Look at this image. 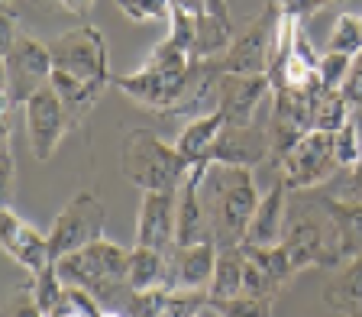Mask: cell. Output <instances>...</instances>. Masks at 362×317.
Here are the masks:
<instances>
[{"instance_id": "obj_1", "label": "cell", "mask_w": 362, "mask_h": 317, "mask_svg": "<svg viewBox=\"0 0 362 317\" xmlns=\"http://www.w3.org/2000/svg\"><path fill=\"white\" fill-rule=\"evenodd\" d=\"M201 201L207 211L211 236L220 249L243 246L249 230V220L259 204V188L252 168L207 162L201 178Z\"/></svg>"}, {"instance_id": "obj_2", "label": "cell", "mask_w": 362, "mask_h": 317, "mask_svg": "<svg viewBox=\"0 0 362 317\" xmlns=\"http://www.w3.org/2000/svg\"><path fill=\"white\" fill-rule=\"evenodd\" d=\"M65 285H78L90 292L107 311L127 314L133 288H129V249L113 240H94L90 246L68 253L55 263Z\"/></svg>"}, {"instance_id": "obj_3", "label": "cell", "mask_w": 362, "mask_h": 317, "mask_svg": "<svg viewBox=\"0 0 362 317\" xmlns=\"http://www.w3.org/2000/svg\"><path fill=\"white\" fill-rule=\"evenodd\" d=\"M285 253L298 272L304 269H337L343 265L339 234L333 226L327 207L314 197V191H291L288 204Z\"/></svg>"}, {"instance_id": "obj_4", "label": "cell", "mask_w": 362, "mask_h": 317, "mask_svg": "<svg viewBox=\"0 0 362 317\" xmlns=\"http://www.w3.org/2000/svg\"><path fill=\"white\" fill-rule=\"evenodd\" d=\"M188 162L172 143L158 139L149 129H127L120 146V172L139 191H178Z\"/></svg>"}, {"instance_id": "obj_5", "label": "cell", "mask_w": 362, "mask_h": 317, "mask_svg": "<svg viewBox=\"0 0 362 317\" xmlns=\"http://www.w3.org/2000/svg\"><path fill=\"white\" fill-rule=\"evenodd\" d=\"M52 45L20 36L4 49V107H23L42 84L52 81Z\"/></svg>"}, {"instance_id": "obj_6", "label": "cell", "mask_w": 362, "mask_h": 317, "mask_svg": "<svg viewBox=\"0 0 362 317\" xmlns=\"http://www.w3.org/2000/svg\"><path fill=\"white\" fill-rule=\"evenodd\" d=\"M107 224V207L94 191H78L71 201L62 207L55 217L52 230H49V246H52V263H59L68 253L90 246L94 240L104 236Z\"/></svg>"}, {"instance_id": "obj_7", "label": "cell", "mask_w": 362, "mask_h": 317, "mask_svg": "<svg viewBox=\"0 0 362 317\" xmlns=\"http://www.w3.org/2000/svg\"><path fill=\"white\" fill-rule=\"evenodd\" d=\"M52 65L71 78L110 84V59H107V39L98 26H75L62 33L52 42Z\"/></svg>"}, {"instance_id": "obj_8", "label": "cell", "mask_w": 362, "mask_h": 317, "mask_svg": "<svg viewBox=\"0 0 362 317\" xmlns=\"http://www.w3.org/2000/svg\"><path fill=\"white\" fill-rule=\"evenodd\" d=\"M339 172L337 152H333V133L310 129L301 143L294 146L279 162V178L288 185V191L320 188Z\"/></svg>"}, {"instance_id": "obj_9", "label": "cell", "mask_w": 362, "mask_h": 317, "mask_svg": "<svg viewBox=\"0 0 362 317\" xmlns=\"http://www.w3.org/2000/svg\"><path fill=\"white\" fill-rule=\"evenodd\" d=\"M275 26H279V10L272 4H265L262 13L252 16L243 33H236L233 45L223 55H217L220 71L223 75H265L272 59Z\"/></svg>"}, {"instance_id": "obj_10", "label": "cell", "mask_w": 362, "mask_h": 317, "mask_svg": "<svg viewBox=\"0 0 362 317\" xmlns=\"http://www.w3.org/2000/svg\"><path fill=\"white\" fill-rule=\"evenodd\" d=\"M23 123H26V143H30L33 156L39 162H49L55 156V149L62 146L65 133L71 129V120H68V113L62 107L59 94H55L52 81L42 84L23 104Z\"/></svg>"}, {"instance_id": "obj_11", "label": "cell", "mask_w": 362, "mask_h": 317, "mask_svg": "<svg viewBox=\"0 0 362 317\" xmlns=\"http://www.w3.org/2000/svg\"><path fill=\"white\" fill-rule=\"evenodd\" d=\"M0 246H4V253H7L16 265H23V269L30 272V275H39L42 269L55 265L49 236L39 234L30 220H23L10 204H4V214H0Z\"/></svg>"}, {"instance_id": "obj_12", "label": "cell", "mask_w": 362, "mask_h": 317, "mask_svg": "<svg viewBox=\"0 0 362 317\" xmlns=\"http://www.w3.org/2000/svg\"><path fill=\"white\" fill-rule=\"evenodd\" d=\"M265 98H272L269 75H223L217 81V110L226 127H252Z\"/></svg>"}, {"instance_id": "obj_13", "label": "cell", "mask_w": 362, "mask_h": 317, "mask_svg": "<svg viewBox=\"0 0 362 317\" xmlns=\"http://www.w3.org/2000/svg\"><path fill=\"white\" fill-rule=\"evenodd\" d=\"M220 246L214 240L191 243V246H172L168 249V292H207L217 269Z\"/></svg>"}, {"instance_id": "obj_14", "label": "cell", "mask_w": 362, "mask_h": 317, "mask_svg": "<svg viewBox=\"0 0 362 317\" xmlns=\"http://www.w3.org/2000/svg\"><path fill=\"white\" fill-rule=\"evenodd\" d=\"M178 230V191H143L136 243L152 249H172Z\"/></svg>"}, {"instance_id": "obj_15", "label": "cell", "mask_w": 362, "mask_h": 317, "mask_svg": "<svg viewBox=\"0 0 362 317\" xmlns=\"http://www.w3.org/2000/svg\"><path fill=\"white\" fill-rule=\"evenodd\" d=\"M288 204H291V191H288V185L279 178L259 197L243 246H259V249L281 246V243H285V230H288Z\"/></svg>"}, {"instance_id": "obj_16", "label": "cell", "mask_w": 362, "mask_h": 317, "mask_svg": "<svg viewBox=\"0 0 362 317\" xmlns=\"http://www.w3.org/2000/svg\"><path fill=\"white\" fill-rule=\"evenodd\" d=\"M269 133L252 127H226L220 129L217 143L207 152V162H223V166H243V168H256L262 162H269Z\"/></svg>"}, {"instance_id": "obj_17", "label": "cell", "mask_w": 362, "mask_h": 317, "mask_svg": "<svg viewBox=\"0 0 362 317\" xmlns=\"http://www.w3.org/2000/svg\"><path fill=\"white\" fill-rule=\"evenodd\" d=\"M204 168H207V158L194 162L178 188V230H175V246H191V243L214 240L211 224H207V211H204V201H201Z\"/></svg>"}, {"instance_id": "obj_18", "label": "cell", "mask_w": 362, "mask_h": 317, "mask_svg": "<svg viewBox=\"0 0 362 317\" xmlns=\"http://www.w3.org/2000/svg\"><path fill=\"white\" fill-rule=\"evenodd\" d=\"M314 191V197L327 207L333 226L339 234V253H343V263L362 253V204L359 201H343V197L330 195V191L320 185V188H308Z\"/></svg>"}, {"instance_id": "obj_19", "label": "cell", "mask_w": 362, "mask_h": 317, "mask_svg": "<svg viewBox=\"0 0 362 317\" xmlns=\"http://www.w3.org/2000/svg\"><path fill=\"white\" fill-rule=\"evenodd\" d=\"M223 113L220 110H211V113H201V117H191L188 123H185V129L178 133V139H175V149L181 152V158L188 162V166H194V162H204L207 158V152H211V146L217 143L220 129H223Z\"/></svg>"}, {"instance_id": "obj_20", "label": "cell", "mask_w": 362, "mask_h": 317, "mask_svg": "<svg viewBox=\"0 0 362 317\" xmlns=\"http://www.w3.org/2000/svg\"><path fill=\"white\" fill-rule=\"evenodd\" d=\"M52 88H55V94H59L62 107H65L71 127H78V123L94 110V104L100 100V94L107 91V84L71 78V75H65V71H52Z\"/></svg>"}, {"instance_id": "obj_21", "label": "cell", "mask_w": 362, "mask_h": 317, "mask_svg": "<svg viewBox=\"0 0 362 317\" xmlns=\"http://www.w3.org/2000/svg\"><path fill=\"white\" fill-rule=\"evenodd\" d=\"M324 304L339 314H356L362 311V253L343 263L337 279L324 288Z\"/></svg>"}, {"instance_id": "obj_22", "label": "cell", "mask_w": 362, "mask_h": 317, "mask_svg": "<svg viewBox=\"0 0 362 317\" xmlns=\"http://www.w3.org/2000/svg\"><path fill=\"white\" fill-rule=\"evenodd\" d=\"M168 279V249H152L136 243L129 249V288L133 292H156L165 288Z\"/></svg>"}, {"instance_id": "obj_23", "label": "cell", "mask_w": 362, "mask_h": 317, "mask_svg": "<svg viewBox=\"0 0 362 317\" xmlns=\"http://www.w3.org/2000/svg\"><path fill=\"white\" fill-rule=\"evenodd\" d=\"M243 272H246V256H243V246H223L217 253V269H214L211 279V301H226V298H236L243 294Z\"/></svg>"}, {"instance_id": "obj_24", "label": "cell", "mask_w": 362, "mask_h": 317, "mask_svg": "<svg viewBox=\"0 0 362 317\" xmlns=\"http://www.w3.org/2000/svg\"><path fill=\"white\" fill-rule=\"evenodd\" d=\"M243 253H246L249 263H256L259 269L265 272V275H272V279L279 282V285H291V279L298 275V269L291 265V259H288L285 246H272V249H259V246H243Z\"/></svg>"}, {"instance_id": "obj_25", "label": "cell", "mask_w": 362, "mask_h": 317, "mask_svg": "<svg viewBox=\"0 0 362 317\" xmlns=\"http://www.w3.org/2000/svg\"><path fill=\"white\" fill-rule=\"evenodd\" d=\"M362 49V16L356 13H339L333 23V33L327 39V52H346L356 55Z\"/></svg>"}, {"instance_id": "obj_26", "label": "cell", "mask_w": 362, "mask_h": 317, "mask_svg": "<svg viewBox=\"0 0 362 317\" xmlns=\"http://www.w3.org/2000/svg\"><path fill=\"white\" fill-rule=\"evenodd\" d=\"M33 294H36V304L42 308V314L52 317L55 308L62 304V298H65V282H62L55 265L42 269L39 275H33Z\"/></svg>"}, {"instance_id": "obj_27", "label": "cell", "mask_w": 362, "mask_h": 317, "mask_svg": "<svg viewBox=\"0 0 362 317\" xmlns=\"http://www.w3.org/2000/svg\"><path fill=\"white\" fill-rule=\"evenodd\" d=\"M104 314L107 308L90 292H84L78 285H65V298H62V304L55 308L52 317H104Z\"/></svg>"}, {"instance_id": "obj_28", "label": "cell", "mask_w": 362, "mask_h": 317, "mask_svg": "<svg viewBox=\"0 0 362 317\" xmlns=\"http://www.w3.org/2000/svg\"><path fill=\"white\" fill-rule=\"evenodd\" d=\"M353 117V107L346 104V98L339 91H327V98L320 100L317 107V120H314V129H324V133H337L343 123Z\"/></svg>"}, {"instance_id": "obj_29", "label": "cell", "mask_w": 362, "mask_h": 317, "mask_svg": "<svg viewBox=\"0 0 362 317\" xmlns=\"http://www.w3.org/2000/svg\"><path fill=\"white\" fill-rule=\"evenodd\" d=\"M223 317H272L269 298H256V294H236L226 301H211Z\"/></svg>"}, {"instance_id": "obj_30", "label": "cell", "mask_w": 362, "mask_h": 317, "mask_svg": "<svg viewBox=\"0 0 362 317\" xmlns=\"http://www.w3.org/2000/svg\"><path fill=\"white\" fill-rule=\"evenodd\" d=\"M349 65H353V55L346 52H324L320 55V65H317V75L324 81L327 91H339L343 81L349 75Z\"/></svg>"}, {"instance_id": "obj_31", "label": "cell", "mask_w": 362, "mask_h": 317, "mask_svg": "<svg viewBox=\"0 0 362 317\" xmlns=\"http://www.w3.org/2000/svg\"><path fill=\"white\" fill-rule=\"evenodd\" d=\"M243 256H246V253H243ZM281 292H285V285H279V282L272 279V275H265L256 263H249L246 259V272H243V294H256V298H269V301H275Z\"/></svg>"}, {"instance_id": "obj_32", "label": "cell", "mask_w": 362, "mask_h": 317, "mask_svg": "<svg viewBox=\"0 0 362 317\" xmlns=\"http://www.w3.org/2000/svg\"><path fill=\"white\" fill-rule=\"evenodd\" d=\"M117 7L136 23L168 20L172 16V0H117Z\"/></svg>"}, {"instance_id": "obj_33", "label": "cell", "mask_w": 362, "mask_h": 317, "mask_svg": "<svg viewBox=\"0 0 362 317\" xmlns=\"http://www.w3.org/2000/svg\"><path fill=\"white\" fill-rule=\"evenodd\" d=\"M13 110L16 107H4V129H0V139H4V195H13V178H16V162H13Z\"/></svg>"}, {"instance_id": "obj_34", "label": "cell", "mask_w": 362, "mask_h": 317, "mask_svg": "<svg viewBox=\"0 0 362 317\" xmlns=\"http://www.w3.org/2000/svg\"><path fill=\"white\" fill-rule=\"evenodd\" d=\"M0 317H45L42 308L36 304V294H33V285H20L4 298V314Z\"/></svg>"}, {"instance_id": "obj_35", "label": "cell", "mask_w": 362, "mask_h": 317, "mask_svg": "<svg viewBox=\"0 0 362 317\" xmlns=\"http://www.w3.org/2000/svg\"><path fill=\"white\" fill-rule=\"evenodd\" d=\"M339 94L346 98V104L353 110H362V49L353 55V65H349V75L343 81V88H339Z\"/></svg>"}, {"instance_id": "obj_36", "label": "cell", "mask_w": 362, "mask_h": 317, "mask_svg": "<svg viewBox=\"0 0 362 317\" xmlns=\"http://www.w3.org/2000/svg\"><path fill=\"white\" fill-rule=\"evenodd\" d=\"M269 4L279 10V13H294L298 20H308V16L320 13L330 0H269Z\"/></svg>"}, {"instance_id": "obj_37", "label": "cell", "mask_w": 362, "mask_h": 317, "mask_svg": "<svg viewBox=\"0 0 362 317\" xmlns=\"http://www.w3.org/2000/svg\"><path fill=\"white\" fill-rule=\"evenodd\" d=\"M59 4L68 10V13H78V16L90 13V7H94V0H59Z\"/></svg>"}, {"instance_id": "obj_38", "label": "cell", "mask_w": 362, "mask_h": 317, "mask_svg": "<svg viewBox=\"0 0 362 317\" xmlns=\"http://www.w3.org/2000/svg\"><path fill=\"white\" fill-rule=\"evenodd\" d=\"M201 4H204V0H172V7L191 10V13H201Z\"/></svg>"}, {"instance_id": "obj_39", "label": "cell", "mask_w": 362, "mask_h": 317, "mask_svg": "<svg viewBox=\"0 0 362 317\" xmlns=\"http://www.w3.org/2000/svg\"><path fill=\"white\" fill-rule=\"evenodd\" d=\"M201 317H223V314H220V311H217V308H214V304H207V308H204V311H201Z\"/></svg>"}, {"instance_id": "obj_40", "label": "cell", "mask_w": 362, "mask_h": 317, "mask_svg": "<svg viewBox=\"0 0 362 317\" xmlns=\"http://www.w3.org/2000/svg\"><path fill=\"white\" fill-rule=\"evenodd\" d=\"M104 317H127V314H123V311H107Z\"/></svg>"}, {"instance_id": "obj_41", "label": "cell", "mask_w": 362, "mask_h": 317, "mask_svg": "<svg viewBox=\"0 0 362 317\" xmlns=\"http://www.w3.org/2000/svg\"><path fill=\"white\" fill-rule=\"evenodd\" d=\"M349 317H362V311H356V314H349Z\"/></svg>"}, {"instance_id": "obj_42", "label": "cell", "mask_w": 362, "mask_h": 317, "mask_svg": "<svg viewBox=\"0 0 362 317\" xmlns=\"http://www.w3.org/2000/svg\"><path fill=\"white\" fill-rule=\"evenodd\" d=\"M4 4H13V0H4Z\"/></svg>"}]
</instances>
